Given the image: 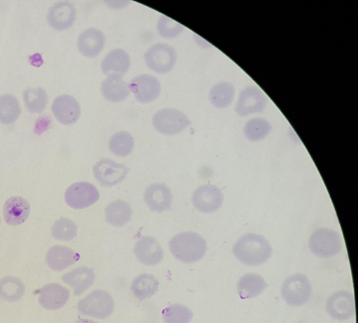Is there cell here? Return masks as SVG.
I'll use <instances>...</instances> for the list:
<instances>
[{
    "instance_id": "1",
    "label": "cell",
    "mask_w": 358,
    "mask_h": 323,
    "mask_svg": "<svg viewBox=\"0 0 358 323\" xmlns=\"http://www.w3.org/2000/svg\"><path fill=\"white\" fill-rule=\"evenodd\" d=\"M232 252L243 264L256 266L264 264L272 254V247L263 236L248 233L241 236L234 243Z\"/></svg>"
},
{
    "instance_id": "2",
    "label": "cell",
    "mask_w": 358,
    "mask_h": 323,
    "mask_svg": "<svg viewBox=\"0 0 358 323\" xmlns=\"http://www.w3.org/2000/svg\"><path fill=\"white\" fill-rule=\"evenodd\" d=\"M172 255L183 263H194L206 254L207 245L204 238L196 232L183 231L175 235L169 242Z\"/></svg>"
},
{
    "instance_id": "3",
    "label": "cell",
    "mask_w": 358,
    "mask_h": 323,
    "mask_svg": "<svg viewBox=\"0 0 358 323\" xmlns=\"http://www.w3.org/2000/svg\"><path fill=\"white\" fill-rule=\"evenodd\" d=\"M281 295L291 307H300L311 298L312 285L308 277L301 273L287 276L281 286Z\"/></svg>"
},
{
    "instance_id": "4",
    "label": "cell",
    "mask_w": 358,
    "mask_h": 323,
    "mask_svg": "<svg viewBox=\"0 0 358 323\" xmlns=\"http://www.w3.org/2000/svg\"><path fill=\"white\" fill-rule=\"evenodd\" d=\"M308 247L311 252L320 258H330L338 254L343 248L339 234L329 228L315 230L310 236Z\"/></svg>"
},
{
    "instance_id": "5",
    "label": "cell",
    "mask_w": 358,
    "mask_h": 323,
    "mask_svg": "<svg viewBox=\"0 0 358 323\" xmlns=\"http://www.w3.org/2000/svg\"><path fill=\"white\" fill-rule=\"evenodd\" d=\"M114 306V300L108 292L96 289L79 301L77 309L83 315L105 319L113 313Z\"/></svg>"
},
{
    "instance_id": "6",
    "label": "cell",
    "mask_w": 358,
    "mask_h": 323,
    "mask_svg": "<svg viewBox=\"0 0 358 323\" xmlns=\"http://www.w3.org/2000/svg\"><path fill=\"white\" fill-rule=\"evenodd\" d=\"M146 66L159 74L169 73L174 68L177 59L175 48L166 43H157L152 45L144 54Z\"/></svg>"
},
{
    "instance_id": "7",
    "label": "cell",
    "mask_w": 358,
    "mask_h": 323,
    "mask_svg": "<svg viewBox=\"0 0 358 323\" xmlns=\"http://www.w3.org/2000/svg\"><path fill=\"white\" fill-rule=\"evenodd\" d=\"M152 121L159 133L168 136L180 133L191 123L184 113L173 108H163L157 110Z\"/></svg>"
},
{
    "instance_id": "8",
    "label": "cell",
    "mask_w": 358,
    "mask_h": 323,
    "mask_svg": "<svg viewBox=\"0 0 358 323\" xmlns=\"http://www.w3.org/2000/svg\"><path fill=\"white\" fill-rule=\"evenodd\" d=\"M99 196V192L94 185L87 182H78L67 188L64 199L71 208L83 209L96 202Z\"/></svg>"
},
{
    "instance_id": "9",
    "label": "cell",
    "mask_w": 358,
    "mask_h": 323,
    "mask_svg": "<svg viewBox=\"0 0 358 323\" xmlns=\"http://www.w3.org/2000/svg\"><path fill=\"white\" fill-rule=\"evenodd\" d=\"M128 85L135 99L141 103L155 101L161 92V83L152 74L138 75L132 78Z\"/></svg>"
},
{
    "instance_id": "10",
    "label": "cell",
    "mask_w": 358,
    "mask_h": 323,
    "mask_svg": "<svg viewBox=\"0 0 358 323\" xmlns=\"http://www.w3.org/2000/svg\"><path fill=\"white\" fill-rule=\"evenodd\" d=\"M129 170L126 165L108 158L101 159L93 166L96 180L106 187H113L122 182Z\"/></svg>"
},
{
    "instance_id": "11",
    "label": "cell",
    "mask_w": 358,
    "mask_h": 323,
    "mask_svg": "<svg viewBox=\"0 0 358 323\" xmlns=\"http://www.w3.org/2000/svg\"><path fill=\"white\" fill-rule=\"evenodd\" d=\"M222 190L214 185L205 184L197 187L192 194V201L196 209L210 213L219 210L223 203Z\"/></svg>"
},
{
    "instance_id": "12",
    "label": "cell",
    "mask_w": 358,
    "mask_h": 323,
    "mask_svg": "<svg viewBox=\"0 0 358 323\" xmlns=\"http://www.w3.org/2000/svg\"><path fill=\"white\" fill-rule=\"evenodd\" d=\"M326 310L336 320L344 321L352 317L355 313L353 294L347 290L335 292L327 301Z\"/></svg>"
},
{
    "instance_id": "13",
    "label": "cell",
    "mask_w": 358,
    "mask_h": 323,
    "mask_svg": "<svg viewBox=\"0 0 358 323\" xmlns=\"http://www.w3.org/2000/svg\"><path fill=\"white\" fill-rule=\"evenodd\" d=\"M51 110L57 120L64 125L76 123L81 114V108L78 100L66 94L55 98Z\"/></svg>"
},
{
    "instance_id": "14",
    "label": "cell",
    "mask_w": 358,
    "mask_h": 323,
    "mask_svg": "<svg viewBox=\"0 0 358 323\" xmlns=\"http://www.w3.org/2000/svg\"><path fill=\"white\" fill-rule=\"evenodd\" d=\"M76 18V9L74 5L67 1H60L54 3L48 10L47 20L49 25L57 31L71 28Z\"/></svg>"
},
{
    "instance_id": "15",
    "label": "cell",
    "mask_w": 358,
    "mask_h": 323,
    "mask_svg": "<svg viewBox=\"0 0 358 323\" xmlns=\"http://www.w3.org/2000/svg\"><path fill=\"white\" fill-rule=\"evenodd\" d=\"M104 33L95 27H89L78 36L77 47L80 53L87 58L97 57L104 48L106 44Z\"/></svg>"
},
{
    "instance_id": "16",
    "label": "cell",
    "mask_w": 358,
    "mask_h": 323,
    "mask_svg": "<svg viewBox=\"0 0 358 323\" xmlns=\"http://www.w3.org/2000/svg\"><path fill=\"white\" fill-rule=\"evenodd\" d=\"M134 254L138 261L146 266L157 265L164 257L161 245L152 236L139 238L134 246Z\"/></svg>"
},
{
    "instance_id": "17",
    "label": "cell",
    "mask_w": 358,
    "mask_h": 323,
    "mask_svg": "<svg viewBox=\"0 0 358 323\" xmlns=\"http://www.w3.org/2000/svg\"><path fill=\"white\" fill-rule=\"evenodd\" d=\"M131 66L129 53L122 48H115L106 53L101 62L102 73L106 76L117 75L123 76Z\"/></svg>"
},
{
    "instance_id": "18",
    "label": "cell",
    "mask_w": 358,
    "mask_h": 323,
    "mask_svg": "<svg viewBox=\"0 0 358 323\" xmlns=\"http://www.w3.org/2000/svg\"><path fill=\"white\" fill-rule=\"evenodd\" d=\"M70 292L57 283H49L39 291L38 302L45 309L56 310L62 308L68 301Z\"/></svg>"
},
{
    "instance_id": "19",
    "label": "cell",
    "mask_w": 358,
    "mask_h": 323,
    "mask_svg": "<svg viewBox=\"0 0 358 323\" xmlns=\"http://www.w3.org/2000/svg\"><path fill=\"white\" fill-rule=\"evenodd\" d=\"M144 200L150 210L162 212L171 206L173 195L165 184L157 182L146 188Z\"/></svg>"
},
{
    "instance_id": "20",
    "label": "cell",
    "mask_w": 358,
    "mask_h": 323,
    "mask_svg": "<svg viewBox=\"0 0 358 323\" xmlns=\"http://www.w3.org/2000/svg\"><path fill=\"white\" fill-rule=\"evenodd\" d=\"M30 214V206L24 198L14 196L9 198L3 207L5 222L10 226L24 223Z\"/></svg>"
},
{
    "instance_id": "21",
    "label": "cell",
    "mask_w": 358,
    "mask_h": 323,
    "mask_svg": "<svg viewBox=\"0 0 358 323\" xmlns=\"http://www.w3.org/2000/svg\"><path fill=\"white\" fill-rule=\"evenodd\" d=\"M80 255L70 247L64 245H54L45 255L48 267L55 271H62L75 264Z\"/></svg>"
},
{
    "instance_id": "22",
    "label": "cell",
    "mask_w": 358,
    "mask_h": 323,
    "mask_svg": "<svg viewBox=\"0 0 358 323\" xmlns=\"http://www.w3.org/2000/svg\"><path fill=\"white\" fill-rule=\"evenodd\" d=\"M101 92L103 98L112 103L124 101L130 94L129 85L120 76H107L101 84Z\"/></svg>"
},
{
    "instance_id": "23",
    "label": "cell",
    "mask_w": 358,
    "mask_h": 323,
    "mask_svg": "<svg viewBox=\"0 0 358 323\" xmlns=\"http://www.w3.org/2000/svg\"><path fill=\"white\" fill-rule=\"evenodd\" d=\"M95 277L93 268L81 266L64 274L62 280L73 288L74 296H80L94 284Z\"/></svg>"
},
{
    "instance_id": "24",
    "label": "cell",
    "mask_w": 358,
    "mask_h": 323,
    "mask_svg": "<svg viewBox=\"0 0 358 323\" xmlns=\"http://www.w3.org/2000/svg\"><path fill=\"white\" fill-rule=\"evenodd\" d=\"M267 287L264 278L256 273H247L243 275L238 279L236 285L238 294L243 299L259 296Z\"/></svg>"
},
{
    "instance_id": "25",
    "label": "cell",
    "mask_w": 358,
    "mask_h": 323,
    "mask_svg": "<svg viewBox=\"0 0 358 323\" xmlns=\"http://www.w3.org/2000/svg\"><path fill=\"white\" fill-rule=\"evenodd\" d=\"M132 214L129 203L121 199L110 202L105 209L107 222L115 227L126 224L131 220Z\"/></svg>"
},
{
    "instance_id": "26",
    "label": "cell",
    "mask_w": 358,
    "mask_h": 323,
    "mask_svg": "<svg viewBox=\"0 0 358 323\" xmlns=\"http://www.w3.org/2000/svg\"><path fill=\"white\" fill-rule=\"evenodd\" d=\"M158 289V280L154 275L147 273L138 275L131 284V290L134 296L140 300L152 297Z\"/></svg>"
},
{
    "instance_id": "27",
    "label": "cell",
    "mask_w": 358,
    "mask_h": 323,
    "mask_svg": "<svg viewBox=\"0 0 358 323\" xmlns=\"http://www.w3.org/2000/svg\"><path fill=\"white\" fill-rule=\"evenodd\" d=\"M25 287L17 277L7 275L0 280V299L10 303L20 301L24 296Z\"/></svg>"
},
{
    "instance_id": "28",
    "label": "cell",
    "mask_w": 358,
    "mask_h": 323,
    "mask_svg": "<svg viewBox=\"0 0 358 323\" xmlns=\"http://www.w3.org/2000/svg\"><path fill=\"white\" fill-rule=\"evenodd\" d=\"M22 96L26 109L30 113L41 114L48 105V94L41 87H28L23 91Z\"/></svg>"
},
{
    "instance_id": "29",
    "label": "cell",
    "mask_w": 358,
    "mask_h": 323,
    "mask_svg": "<svg viewBox=\"0 0 358 323\" xmlns=\"http://www.w3.org/2000/svg\"><path fill=\"white\" fill-rule=\"evenodd\" d=\"M135 141L133 136L128 131H120L111 136L108 142V148L112 154L117 157H124L131 153Z\"/></svg>"
},
{
    "instance_id": "30",
    "label": "cell",
    "mask_w": 358,
    "mask_h": 323,
    "mask_svg": "<svg viewBox=\"0 0 358 323\" xmlns=\"http://www.w3.org/2000/svg\"><path fill=\"white\" fill-rule=\"evenodd\" d=\"M21 113L17 98L11 94L0 95V122L10 124L15 122Z\"/></svg>"
},
{
    "instance_id": "31",
    "label": "cell",
    "mask_w": 358,
    "mask_h": 323,
    "mask_svg": "<svg viewBox=\"0 0 358 323\" xmlns=\"http://www.w3.org/2000/svg\"><path fill=\"white\" fill-rule=\"evenodd\" d=\"M264 104L265 98L261 92H258L257 89H247L240 96L238 111L240 114L244 111V115L248 113L257 112L262 109Z\"/></svg>"
},
{
    "instance_id": "32",
    "label": "cell",
    "mask_w": 358,
    "mask_h": 323,
    "mask_svg": "<svg viewBox=\"0 0 358 323\" xmlns=\"http://www.w3.org/2000/svg\"><path fill=\"white\" fill-rule=\"evenodd\" d=\"M162 315L164 323H189L194 316L188 307L179 303L167 306Z\"/></svg>"
},
{
    "instance_id": "33",
    "label": "cell",
    "mask_w": 358,
    "mask_h": 323,
    "mask_svg": "<svg viewBox=\"0 0 358 323\" xmlns=\"http://www.w3.org/2000/svg\"><path fill=\"white\" fill-rule=\"evenodd\" d=\"M52 236L58 241H71L77 236V226L70 219L62 217L54 222Z\"/></svg>"
},
{
    "instance_id": "34",
    "label": "cell",
    "mask_w": 358,
    "mask_h": 323,
    "mask_svg": "<svg viewBox=\"0 0 358 323\" xmlns=\"http://www.w3.org/2000/svg\"><path fill=\"white\" fill-rule=\"evenodd\" d=\"M271 127L264 119L255 118L247 122L244 128L245 137L252 141L264 139L270 133Z\"/></svg>"
},
{
    "instance_id": "35",
    "label": "cell",
    "mask_w": 358,
    "mask_h": 323,
    "mask_svg": "<svg viewBox=\"0 0 358 323\" xmlns=\"http://www.w3.org/2000/svg\"><path fill=\"white\" fill-rule=\"evenodd\" d=\"M157 32L163 38H174L185 30V27L173 19L162 15L157 24Z\"/></svg>"
},
{
    "instance_id": "36",
    "label": "cell",
    "mask_w": 358,
    "mask_h": 323,
    "mask_svg": "<svg viewBox=\"0 0 358 323\" xmlns=\"http://www.w3.org/2000/svg\"><path fill=\"white\" fill-rule=\"evenodd\" d=\"M232 94V89L227 87L226 83H218L211 88L209 99L213 106L222 108L231 101Z\"/></svg>"
},
{
    "instance_id": "37",
    "label": "cell",
    "mask_w": 358,
    "mask_h": 323,
    "mask_svg": "<svg viewBox=\"0 0 358 323\" xmlns=\"http://www.w3.org/2000/svg\"><path fill=\"white\" fill-rule=\"evenodd\" d=\"M75 323H99L88 319H78Z\"/></svg>"
},
{
    "instance_id": "38",
    "label": "cell",
    "mask_w": 358,
    "mask_h": 323,
    "mask_svg": "<svg viewBox=\"0 0 358 323\" xmlns=\"http://www.w3.org/2000/svg\"><path fill=\"white\" fill-rule=\"evenodd\" d=\"M0 224H1V219H0Z\"/></svg>"
}]
</instances>
